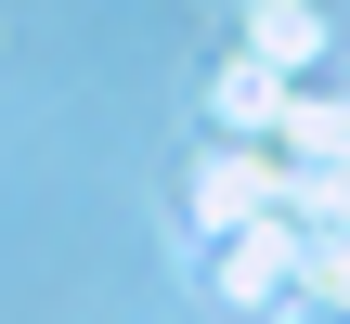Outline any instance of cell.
Returning a JSON list of instances; mask_svg holds the SVG:
<instances>
[{
    "label": "cell",
    "instance_id": "cell-1",
    "mask_svg": "<svg viewBox=\"0 0 350 324\" xmlns=\"http://www.w3.org/2000/svg\"><path fill=\"white\" fill-rule=\"evenodd\" d=\"M182 208H195V234L273 221V208H299V156H286L273 130H208L195 169H182Z\"/></svg>",
    "mask_w": 350,
    "mask_h": 324
},
{
    "label": "cell",
    "instance_id": "cell-2",
    "mask_svg": "<svg viewBox=\"0 0 350 324\" xmlns=\"http://www.w3.org/2000/svg\"><path fill=\"white\" fill-rule=\"evenodd\" d=\"M299 234H312L299 208L208 234V299H221V312H286V299H299Z\"/></svg>",
    "mask_w": 350,
    "mask_h": 324
},
{
    "label": "cell",
    "instance_id": "cell-3",
    "mask_svg": "<svg viewBox=\"0 0 350 324\" xmlns=\"http://www.w3.org/2000/svg\"><path fill=\"white\" fill-rule=\"evenodd\" d=\"M273 143H286L299 169H350V78H299L286 117H273Z\"/></svg>",
    "mask_w": 350,
    "mask_h": 324
},
{
    "label": "cell",
    "instance_id": "cell-4",
    "mask_svg": "<svg viewBox=\"0 0 350 324\" xmlns=\"http://www.w3.org/2000/svg\"><path fill=\"white\" fill-rule=\"evenodd\" d=\"M286 91H299V78H286L273 52H247V39H234V52H221V78H208V130H273V117H286Z\"/></svg>",
    "mask_w": 350,
    "mask_h": 324
},
{
    "label": "cell",
    "instance_id": "cell-5",
    "mask_svg": "<svg viewBox=\"0 0 350 324\" xmlns=\"http://www.w3.org/2000/svg\"><path fill=\"white\" fill-rule=\"evenodd\" d=\"M247 52H273L286 78H312L325 65V13L312 0H247Z\"/></svg>",
    "mask_w": 350,
    "mask_h": 324
},
{
    "label": "cell",
    "instance_id": "cell-6",
    "mask_svg": "<svg viewBox=\"0 0 350 324\" xmlns=\"http://www.w3.org/2000/svg\"><path fill=\"white\" fill-rule=\"evenodd\" d=\"M286 312H338L350 324V234H299V299Z\"/></svg>",
    "mask_w": 350,
    "mask_h": 324
}]
</instances>
